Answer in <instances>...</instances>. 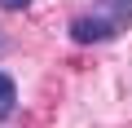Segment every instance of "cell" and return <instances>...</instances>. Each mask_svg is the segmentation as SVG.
Returning <instances> with one entry per match:
<instances>
[{"instance_id":"obj_1","label":"cell","mask_w":132,"mask_h":128,"mask_svg":"<svg viewBox=\"0 0 132 128\" xmlns=\"http://www.w3.org/2000/svg\"><path fill=\"white\" fill-rule=\"evenodd\" d=\"M132 27V0H93V9L75 13L66 22V40L93 49V44H110Z\"/></svg>"},{"instance_id":"obj_2","label":"cell","mask_w":132,"mask_h":128,"mask_svg":"<svg viewBox=\"0 0 132 128\" xmlns=\"http://www.w3.org/2000/svg\"><path fill=\"white\" fill-rule=\"evenodd\" d=\"M13 106H18V80L9 71H0V119H9Z\"/></svg>"},{"instance_id":"obj_3","label":"cell","mask_w":132,"mask_h":128,"mask_svg":"<svg viewBox=\"0 0 132 128\" xmlns=\"http://www.w3.org/2000/svg\"><path fill=\"white\" fill-rule=\"evenodd\" d=\"M27 5H31V0H0V9H5V13H22Z\"/></svg>"},{"instance_id":"obj_4","label":"cell","mask_w":132,"mask_h":128,"mask_svg":"<svg viewBox=\"0 0 132 128\" xmlns=\"http://www.w3.org/2000/svg\"><path fill=\"white\" fill-rule=\"evenodd\" d=\"M0 49H9V40H5V31H0Z\"/></svg>"}]
</instances>
